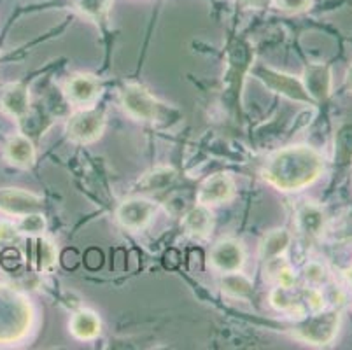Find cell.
<instances>
[{
    "instance_id": "6da1fadb",
    "label": "cell",
    "mask_w": 352,
    "mask_h": 350,
    "mask_svg": "<svg viewBox=\"0 0 352 350\" xmlns=\"http://www.w3.org/2000/svg\"><path fill=\"white\" fill-rule=\"evenodd\" d=\"M324 160L314 147L300 144L277 151L263 168L265 181L284 193L302 191L321 177Z\"/></svg>"
},
{
    "instance_id": "7a4b0ae2",
    "label": "cell",
    "mask_w": 352,
    "mask_h": 350,
    "mask_svg": "<svg viewBox=\"0 0 352 350\" xmlns=\"http://www.w3.org/2000/svg\"><path fill=\"white\" fill-rule=\"evenodd\" d=\"M34 322L32 303L16 289L0 284V343L23 340Z\"/></svg>"
},
{
    "instance_id": "3957f363",
    "label": "cell",
    "mask_w": 352,
    "mask_h": 350,
    "mask_svg": "<svg viewBox=\"0 0 352 350\" xmlns=\"http://www.w3.org/2000/svg\"><path fill=\"white\" fill-rule=\"evenodd\" d=\"M340 327V312L337 310H319L312 316L303 317L298 324L293 326L294 338L302 340L314 347H326L337 338Z\"/></svg>"
},
{
    "instance_id": "277c9868",
    "label": "cell",
    "mask_w": 352,
    "mask_h": 350,
    "mask_svg": "<svg viewBox=\"0 0 352 350\" xmlns=\"http://www.w3.org/2000/svg\"><path fill=\"white\" fill-rule=\"evenodd\" d=\"M105 116L97 109H81L69 118L65 124V133L76 144H91L98 140L105 131Z\"/></svg>"
},
{
    "instance_id": "5b68a950",
    "label": "cell",
    "mask_w": 352,
    "mask_h": 350,
    "mask_svg": "<svg viewBox=\"0 0 352 350\" xmlns=\"http://www.w3.org/2000/svg\"><path fill=\"white\" fill-rule=\"evenodd\" d=\"M254 76L258 77L259 81L263 83L268 89L286 96L289 100L300 102V104H312V98H310L309 93H307L302 79H298V77L279 72V70H274L270 69V67L265 65L256 67Z\"/></svg>"
},
{
    "instance_id": "8992f818",
    "label": "cell",
    "mask_w": 352,
    "mask_h": 350,
    "mask_svg": "<svg viewBox=\"0 0 352 350\" xmlns=\"http://www.w3.org/2000/svg\"><path fill=\"white\" fill-rule=\"evenodd\" d=\"M121 105L137 121H153L158 116V102L140 85H126L121 91Z\"/></svg>"
},
{
    "instance_id": "52a82bcc",
    "label": "cell",
    "mask_w": 352,
    "mask_h": 350,
    "mask_svg": "<svg viewBox=\"0 0 352 350\" xmlns=\"http://www.w3.org/2000/svg\"><path fill=\"white\" fill-rule=\"evenodd\" d=\"M156 214L155 201L147 198H130L118 207V223L128 231H140L151 223Z\"/></svg>"
},
{
    "instance_id": "ba28073f",
    "label": "cell",
    "mask_w": 352,
    "mask_h": 350,
    "mask_svg": "<svg viewBox=\"0 0 352 350\" xmlns=\"http://www.w3.org/2000/svg\"><path fill=\"white\" fill-rule=\"evenodd\" d=\"M44 200L35 193L25 189H2L0 191V210L9 216L23 217L32 212H43Z\"/></svg>"
},
{
    "instance_id": "9c48e42d",
    "label": "cell",
    "mask_w": 352,
    "mask_h": 350,
    "mask_svg": "<svg viewBox=\"0 0 352 350\" xmlns=\"http://www.w3.org/2000/svg\"><path fill=\"white\" fill-rule=\"evenodd\" d=\"M236 191V186L230 173H216L204 181V184L198 189V204L212 207V205L228 204L233 200Z\"/></svg>"
},
{
    "instance_id": "30bf717a",
    "label": "cell",
    "mask_w": 352,
    "mask_h": 350,
    "mask_svg": "<svg viewBox=\"0 0 352 350\" xmlns=\"http://www.w3.org/2000/svg\"><path fill=\"white\" fill-rule=\"evenodd\" d=\"M209 261L212 268L221 274H233L240 272L245 263V252L242 243L236 240H221L212 247L209 254Z\"/></svg>"
},
{
    "instance_id": "8fae6325",
    "label": "cell",
    "mask_w": 352,
    "mask_h": 350,
    "mask_svg": "<svg viewBox=\"0 0 352 350\" xmlns=\"http://www.w3.org/2000/svg\"><path fill=\"white\" fill-rule=\"evenodd\" d=\"M102 91V86L95 76L89 74H76L65 83V98L72 105L78 107H88V105L95 104Z\"/></svg>"
},
{
    "instance_id": "7c38bea8",
    "label": "cell",
    "mask_w": 352,
    "mask_h": 350,
    "mask_svg": "<svg viewBox=\"0 0 352 350\" xmlns=\"http://www.w3.org/2000/svg\"><path fill=\"white\" fill-rule=\"evenodd\" d=\"M302 83L312 102H324L331 95V69L326 63H309Z\"/></svg>"
},
{
    "instance_id": "4fadbf2b",
    "label": "cell",
    "mask_w": 352,
    "mask_h": 350,
    "mask_svg": "<svg viewBox=\"0 0 352 350\" xmlns=\"http://www.w3.org/2000/svg\"><path fill=\"white\" fill-rule=\"evenodd\" d=\"M30 109V93L25 85H9L0 95V111L4 114L21 120L28 114Z\"/></svg>"
},
{
    "instance_id": "5bb4252c",
    "label": "cell",
    "mask_w": 352,
    "mask_h": 350,
    "mask_svg": "<svg viewBox=\"0 0 352 350\" xmlns=\"http://www.w3.org/2000/svg\"><path fill=\"white\" fill-rule=\"evenodd\" d=\"M4 156L11 165L18 166V168H32L35 165V146L27 135H14L8 140L4 149Z\"/></svg>"
},
{
    "instance_id": "9a60e30c",
    "label": "cell",
    "mask_w": 352,
    "mask_h": 350,
    "mask_svg": "<svg viewBox=\"0 0 352 350\" xmlns=\"http://www.w3.org/2000/svg\"><path fill=\"white\" fill-rule=\"evenodd\" d=\"M214 226V216L207 205H195L182 217V228L193 239H206Z\"/></svg>"
},
{
    "instance_id": "2e32d148",
    "label": "cell",
    "mask_w": 352,
    "mask_h": 350,
    "mask_svg": "<svg viewBox=\"0 0 352 350\" xmlns=\"http://www.w3.org/2000/svg\"><path fill=\"white\" fill-rule=\"evenodd\" d=\"M70 333L81 342H89L95 340L102 331V322L95 312L89 310H81V312L74 314L70 319Z\"/></svg>"
},
{
    "instance_id": "e0dca14e",
    "label": "cell",
    "mask_w": 352,
    "mask_h": 350,
    "mask_svg": "<svg viewBox=\"0 0 352 350\" xmlns=\"http://www.w3.org/2000/svg\"><path fill=\"white\" fill-rule=\"evenodd\" d=\"M291 233L287 230H272L259 243V258L265 263L275 258H283L289 249Z\"/></svg>"
},
{
    "instance_id": "ac0fdd59",
    "label": "cell",
    "mask_w": 352,
    "mask_h": 350,
    "mask_svg": "<svg viewBox=\"0 0 352 350\" xmlns=\"http://www.w3.org/2000/svg\"><path fill=\"white\" fill-rule=\"evenodd\" d=\"M326 217L321 208L314 204H305L296 212V226L307 237H319L324 230Z\"/></svg>"
},
{
    "instance_id": "d6986e66",
    "label": "cell",
    "mask_w": 352,
    "mask_h": 350,
    "mask_svg": "<svg viewBox=\"0 0 352 350\" xmlns=\"http://www.w3.org/2000/svg\"><path fill=\"white\" fill-rule=\"evenodd\" d=\"M333 147V160L338 166L352 165V123H345L338 128Z\"/></svg>"
},
{
    "instance_id": "ffe728a7",
    "label": "cell",
    "mask_w": 352,
    "mask_h": 350,
    "mask_svg": "<svg viewBox=\"0 0 352 350\" xmlns=\"http://www.w3.org/2000/svg\"><path fill=\"white\" fill-rule=\"evenodd\" d=\"M221 287L228 296L233 298H248L252 293V282L240 272L225 274V277L221 281Z\"/></svg>"
},
{
    "instance_id": "44dd1931",
    "label": "cell",
    "mask_w": 352,
    "mask_h": 350,
    "mask_svg": "<svg viewBox=\"0 0 352 350\" xmlns=\"http://www.w3.org/2000/svg\"><path fill=\"white\" fill-rule=\"evenodd\" d=\"M74 6L94 21H104L113 8V0H72Z\"/></svg>"
},
{
    "instance_id": "7402d4cb",
    "label": "cell",
    "mask_w": 352,
    "mask_h": 350,
    "mask_svg": "<svg viewBox=\"0 0 352 350\" xmlns=\"http://www.w3.org/2000/svg\"><path fill=\"white\" fill-rule=\"evenodd\" d=\"M270 303L277 310H294L298 308L300 301L294 300L293 287H275L270 294Z\"/></svg>"
},
{
    "instance_id": "603a6c76",
    "label": "cell",
    "mask_w": 352,
    "mask_h": 350,
    "mask_svg": "<svg viewBox=\"0 0 352 350\" xmlns=\"http://www.w3.org/2000/svg\"><path fill=\"white\" fill-rule=\"evenodd\" d=\"M20 233H27V235H43L46 230V217L41 212H32L20 219V226H18Z\"/></svg>"
},
{
    "instance_id": "cb8c5ba5",
    "label": "cell",
    "mask_w": 352,
    "mask_h": 350,
    "mask_svg": "<svg viewBox=\"0 0 352 350\" xmlns=\"http://www.w3.org/2000/svg\"><path fill=\"white\" fill-rule=\"evenodd\" d=\"M56 263V249L53 243L46 239H39L37 242V268L46 272L51 270Z\"/></svg>"
},
{
    "instance_id": "d4e9b609",
    "label": "cell",
    "mask_w": 352,
    "mask_h": 350,
    "mask_svg": "<svg viewBox=\"0 0 352 350\" xmlns=\"http://www.w3.org/2000/svg\"><path fill=\"white\" fill-rule=\"evenodd\" d=\"M274 4L287 14H300L312 8V0H274Z\"/></svg>"
},
{
    "instance_id": "484cf974",
    "label": "cell",
    "mask_w": 352,
    "mask_h": 350,
    "mask_svg": "<svg viewBox=\"0 0 352 350\" xmlns=\"http://www.w3.org/2000/svg\"><path fill=\"white\" fill-rule=\"evenodd\" d=\"M302 301L310 308V312H319L324 310V296L319 289L310 287L302 291Z\"/></svg>"
},
{
    "instance_id": "4316f807",
    "label": "cell",
    "mask_w": 352,
    "mask_h": 350,
    "mask_svg": "<svg viewBox=\"0 0 352 350\" xmlns=\"http://www.w3.org/2000/svg\"><path fill=\"white\" fill-rule=\"evenodd\" d=\"M174 177H175L174 170L160 168V170H156V172H155V177H153V175H147V179H149V181L146 182V186L149 189L163 188V186H166L168 182L174 181Z\"/></svg>"
},
{
    "instance_id": "83f0119b",
    "label": "cell",
    "mask_w": 352,
    "mask_h": 350,
    "mask_svg": "<svg viewBox=\"0 0 352 350\" xmlns=\"http://www.w3.org/2000/svg\"><path fill=\"white\" fill-rule=\"evenodd\" d=\"M20 239V230L9 221L0 223V243H12Z\"/></svg>"
},
{
    "instance_id": "f1b7e54d",
    "label": "cell",
    "mask_w": 352,
    "mask_h": 350,
    "mask_svg": "<svg viewBox=\"0 0 352 350\" xmlns=\"http://www.w3.org/2000/svg\"><path fill=\"white\" fill-rule=\"evenodd\" d=\"M305 277L309 278L310 282H314V284H319V282L324 281L326 277L324 268H322V265H319V263H309V265L305 266Z\"/></svg>"
},
{
    "instance_id": "f546056e",
    "label": "cell",
    "mask_w": 352,
    "mask_h": 350,
    "mask_svg": "<svg viewBox=\"0 0 352 350\" xmlns=\"http://www.w3.org/2000/svg\"><path fill=\"white\" fill-rule=\"evenodd\" d=\"M236 2L249 9H261L268 4V0H236Z\"/></svg>"
},
{
    "instance_id": "4dcf8cb0",
    "label": "cell",
    "mask_w": 352,
    "mask_h": 350,
    "mask_svg": "<svg viewBox=\"0 0 352 350\" xmlns=\"http://www.w3.org/2000/svg\"><path fill=\"white\" fill-rule=\"evenodd\" d=\"M345 81H347V88L351 89V91H352V65L349 67V70H347V77H345Z\"/></svg>"
},
{
    "instance_id": "1f68e13d",
    "label": "cell",
    "mask_w": 352,
    "mask_h": 350,
    "mask_svg": "<svg viewBox=\"0 0 352 350\" xmlns=\"http://www.w3.org/2000/svg\"><path fill=\"white\" fill-rule=\"evenodd\" d=\"M347 277H349V281H351V284H352V268L349 270V274H347Z\"/></svg>"
}]
</instances>
